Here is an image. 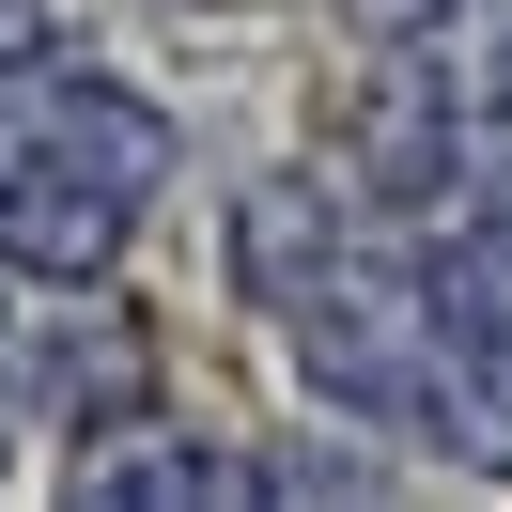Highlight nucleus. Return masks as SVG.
Masks as SVG:
<instances>
[{
	"label": "nucleus",
	"mask_w": 512,
	"mask_h": 512,
	"mask_svg": "<svg viewBox=\"0 0 512 512\" xmlns=\"http://www.w3.org/2000/svg\"><path fill=\"white\" fill-rule=\"evenodd\" d=\"M419 311H435V404H419V435L450 466L512 481V249L497 233H435L419 249Z\"/></svg>",
	"instance_id": "nucleus-3"
},
{
	"label": "nucleus",
	"mask_w": 512,
	"mask_h": 512,
	"mask_svg": "<svg viewBox=\"0 0 512 512\" xmlns=\"http://www.w3.org/2000/svg\"><path fill=\"white\" fill-rule=\"evenodd\" d=\"M171 16H218V0H171Z\"/></svg>",
	"instance_id": "nucleus-8"
},
{
	"label": "nucleus",
	"mask_w": 512,
	"mask_h": 512,
	"mask_svg": "<svg viewBox=\"0 0 512 512\" xmlns=\"http://www.w3.org/2000/svg\"><path fill=\"white\" fill-rule=\"evenodd\" d=\"M481 233H497V249H512V140H497V218H481Z\"/></svg>",
	"instance_id": "nucleus-7"
},
{
	"label": "nucleus",
	"mask_w": 512,
	"mask_h": 512,
	"mask_svg": "<svg viewBox=\"0 0 512 512\" xmlns=\"http://www.w3.org/2000/svg\"><path fill=\"white\" fill-rule=\"evenodd\" d=\"M233 280H249V311H280V342L311 357V388L342 419L419 435V404H435L419 249H373L326 187H249V202H233Z\"/></svg>",
	"instance_id": "nucleus-1"
},
{
	"label": "nucleus",
	"mask_w": 512,
	"mask_h": 512,
	"mask_svg": "<svg viewBox=\"0 0 512 512\" xmlns=\"http://www.w3.org/2000/svg\"><path fill=\"white\" fill-rule=\"evenodd\" d=\"M357 187H373V202H435L450 187V94H435V78L357 94Z\"/></svg>",
	"instance_id": "nucleus-5"
},
{
	"label": "nucleus",
	"mask_w": 512,
	"mask_h": 512,
	"mask_svg": "<svg viewBox=\"0 0 512 512\" xmlns=\"http://www.w3.org/2000/svg\"><path fill=\"white\" fill-rule=\"evenodd\" d=\"M450 16H466V0H342L357 47H419V32H450Z\"/></svg>",
	"instance_id": "nucleus-6"
},
{
	"label": "nucleus",
	"mask_w": 512,
	"mask_h": 512,
	"mask_svg": "<svg viewBox=\"0 0 512 512\" xmlns=\"http://www.w3.org/2000/svg\"><path fill=\"white\" fill-rule=\"evenodd\" d=\"M63 497H94V512H233V497H264V450H218V435H171V419H125V435H78Z\"/></svg>",
	"instance_id": "nucleus-4"
},
{
	"label": "nucleus",
	"mask_w": 512,
	"mask_h": 512,
	"mask_svg": "<svg viewBox=\"0 0 512 512\" xmlns=\"http://www.w3.org/2000/svg\"><path fill=\"white\" fill-rule=\"evenodd\" d=\"M171 187V125L94 63H0V264L109 295Z\"/></svg>",
	"instance_id": "nucleus-2"
}]
</instances>
